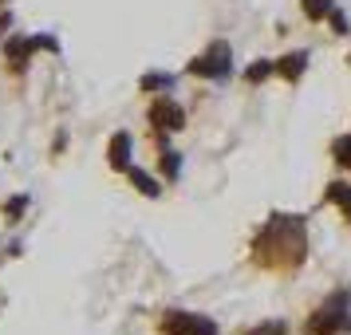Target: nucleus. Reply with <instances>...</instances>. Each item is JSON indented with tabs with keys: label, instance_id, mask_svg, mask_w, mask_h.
I'll return each instance as SVG.
<instances>
[{
	"label": "nucleus",
	"instance_id": "nucleus-1",
	"mask_svg": "<svg viewBox=\"0 0 351 335\" xmlns=\"http://www.w3.org/2000/svg\"><path fill=\"white\" fill-rule=\"evenodd\" d=\"M193 71H202V75H225V71H229V48L217 44L206 60H197V64H193Z\"/></svg>",
	"mask_w": 351,
	"mask_h": 335
},
{
	"label": "nucleus",
	"instance_id": "nucleus-2",
	"mask_svg": "<svg viewBox=\"0 0 351 335\" xmlns=\"http://www.w3.org/2000/svg\"><path fill=\"white\" fill-rule=\"evenodd\" d=\"M123 162H127V134L114 138V166H123Z\"/></svg>",
	"mask_w": 351,
	"mask_h": 335
},
{
	"label": "nucleus",
	"instance_id": "nucleus-3",
	"mask_svg": "<svg viewBox=\"0 0 351 335\" xmlns=\"http://www.w3.org/2000/svg\"><path fill=\"white\" fill-rule=\"evenodd\" d=\"M335 154H339L343 166H351V138H339V142H335Z\"/></svg>",
	"mask_w": 351,
	"mask_h": 335
},
{
	"label": "nucleus",
	"instance_id": "nucleus-4",
	"mask_svg": "<svg viewBox=\"0 0 351 335\" xmlns=\"http://www.w3.org/2000/svg\"><path fill=\"white\" fill-rule=\"evenodd\" d=\"M332 197H335V201H343V206H348V213H351V190H343V186H332Z\"/></svg>",
	"mask_w": 351,
	"mask_h": 335
},
{
	"label": "nucleus",
	"instance_id": "nucleus-5",
	"mask_svg": "<svg viewBox=\"0 0 351 335\" xmlns=\"http://www.w3.org/2000/svg\"><path fill=\"white\" fill-rule=\"evenodd\" d=\"M319 12H328V0H308V16H319Z\"/></svg>",
	"mask_w": 351,
	"mask_h": 335
}]
</instances>
